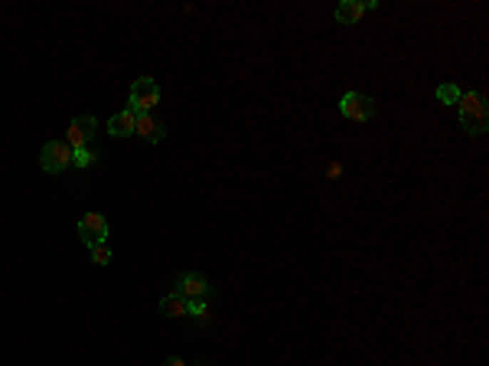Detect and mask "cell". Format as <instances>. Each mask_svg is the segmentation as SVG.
Here are the masks:
<instances>
[{"label": "cell", "instance_id": "cell-1", "mask_svg": "<svg viewBox=\"0 0 489 366\" xmlns=\"http://www.w3.org/2000/svg\"><path fill=\"white\" fill-rule=\"evenodd\" d=\"M460 125L466 128V134H486L489 118H486V98L476 92L460 95Z\"/></svg>", "mask_w": 489, "mask_h": 366}, {"label": "cell", "instance_id": "cell-2", "mask_svg": "<svg viewBox=\"0 0 489 366\" xmlns=\"http://www.w3.org/2000/svg\"><path fill=\"white\" fill-rule=\"evenodd\" d=\"M157 105H160V88H157V82L140 76L138 82L130 86V111H134V115H150Z\"/></svg>", "mask_w": 489, "mask_h": 366}, {"label": "cell", "instance_id": "cell-3", "mask_svg": "<svg viewBox=\"0 0 489 366\" xmlns=\"http://www.w3.org/2000/svg\"><path fill=\"white\" fill-rule=\"evenodd\" d=\"M39 164H43L46 173H62L72 164V148L66 141H49V144H43V151H39Z\"/></svg>", "mask_w": 489, "mask_h": 366}, {"label": "cell", "instance_id": "cell-4", "mask_svg": "<svg viewBox=\"0 0 489 366\" xmlns=\"http://www.w3.org/2000/svg\"><path fill=\"white\" fill-rule=\"evenodd\" d=\"M95 131H98V121H95L92 115H78L69 121V131H66V144H69L72 151L78 148H88L95 138Z\"/></svg>", "mask_w": 489, "mask_h": 366}, {"label": "cell", "instance_id": "cell-5", "mask_svg": "<svg viewBox=\"0 0 489 366\" xmlns=\"http://www.w3.org/2000/svg\"><path fill=\"white\" fill-rule=\"evenodd\" d=\"M339 111H343L349 121H369L375 115V101L362 92H346L339 101Z\"/></svg>", "mask_w": 489, "mask_h": 366}, {"label": "cell", "instance_id": "cell-6", "mask_svg": "<svg viewBox=\"0 0 489 366\" xmlns=\"http://www.w3.org/2000/svg\"><path fill=\"white\" fill-rule=\"evenodd\" d=\"M78 239L92 249V245H101V242L108 239V223L105 216H98V213H85L82 219H78Z\"/></svg>", "mask_w": 489, "mask_h": 366}, {"label": "cell", "instance_id": "cell-7", "mask_svg": "<svg viewBox=\"0 0 489 366\" xmlns=\"http://www.w3.org/2000/svg\"><path fill=\"white\" fill-rule=\"evenodd\" d=\"M176 288H180V295H183L186 301H192V298H206L209 295V281L202 278V275H196V272H186L183 278L176 281Z\"/></svg>", "mask_w": 489, "mask_h": 366}, {"label": "cell", "instance_id": "cell-8", "mask_svg": "<svg viewBox=\"0 0 489 366\" xmlns=\"http://www.w3.org/2000/svg\"><path fill=\"white\" fill-rule=\"evenodd\" d=\"M134 125H138V115L130 108H124V111H118V115H111L108 134H111V138H130V134H134Z\"/></svg>", "mask_w": 489, "mask_h": 366}, {"label": "cell", "instance_id": "cell-9", "mask_svg": "<svg viewBox=\"0 0 489 366\" xmlns=\"http://www.w3.org/2000/svg\"><path fill=\"white\" fill-rule=\"evenodd\" d=\"M134 134H140L144 141H150V144H157V141H163V121H157L153 115H138V125H134Z\"/></svg>", "mask_w": 489, "mask_h": 366}, {"label": "cell", "instance_id": "cell-10", "mask_svg": "<svg viewBox=\"0 0 489 366\" xmlns=\"http://www.w3.org/2000/svg\"><path fill=\"white\" fill-rule=\"evenodd\" d=\"M366 10H375V4H356V0H346V4H339L336 7V20L339 24H359L362 16H366Z\"/></svg>", "mask_w": 489, "mask_h": 366}, {"label": "cell", "instance_id": "cell-11", "mask_svg": "<svg viewBox=\"0 0 489 366\" xmlns=\"http://www.w3.org/2000/svg\"><path fill=\"white\" fill-rule=\"evenodd\" d=\"M186 307H190V301H186V298L180 295V291H173V295H167V298L160 301V311L167 314V317H183Z\"/></svg>", "mask_w": 489, "mask_h": 366}, {"label": "cell", "instance_id": "cell-12", "mask_svg": "<svg viewBox=\"0 0 489 366\" xmlns=\"http://www.w3.org/2000/svg\"><path fill=\"white\" fill-rule=\"evenodd\" d=\"M95 161H98V154H95L92 148H78V151H72V164H76V167H92Z\"/></svg>", "mask_w": 489, "mask_h": 366}, {"label": "cell", "instance_id": "cell-13", "mask_svg": "<svg viewBox=\"0 0 489 366\" xmlns=\"http://www.w3.org/2000/svg\"><path fill=\"white\" fill-rule=\"evenodd\" d=\"M460 95H463V92H460V88L453 86V82H447V86H441V88H437V98H441L443 105H457V101H460Z\"/></svg>", "mask_w": 489, "mask_h": 366}, {"label": "cell", "instance_id": "cell-14", "mask_svg": "<svg viewBox=\"0 0 489 366\" xmlns=\"http://www.w3.org/2000/svg\"><path fill=\"white\" fill-rule=\"evenodd\" d=\"M186 314H192L196 320H206L209 317V307H206V301L202 298H192L190 301V307H186Z\"/></svg>", "mask_w": 489, "mask_h": 366}, {"label": "cell", "instance_id": "cell-15", "mask_svg": "<svg viewBox=\"0 0 489 366\" xmlns=\"http://www.w3.org/2000/svg\"><path fill=\"white\" fill-rule=\"evenodd\" d=\"M92 262L95 265H108V262H111V252H108L105 242H101V245H92Z\"/></svg>", "mask_w": 489, "mask_h": 366}, {"label": "cell", "instance_id": "cell-16", "mask_svg": "<svg viewBox=\"0 0 489 366\" xmlns=\"http://www.w3.org/2000/svg\"><path fill=\"white\" fill-rule=\"evenodd\" d=\"M326 173H329V177H339V173H343V167H339V164H329Z\"/></svg>", "mask_w": 489, "mask_h": 366}, {"label": "cell", "instance_id": "cell-17", "mask_svg": "<svg viewBox=\"0 0 489 366\" xmlns=\"http://www.w3.org/2000/svg\"><path fill=\"white\" fill-rule=\"evenodd\" d=\"M163 366H190V363H183V360H176V357H170Z\"/></svg>", "mask_w": 489, "mask_h": 366}]
</instances>
